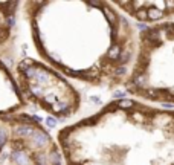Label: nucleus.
<instances>
[{"label": "nucleus", "instance_id": "7ed1b4c3", "mask_svg": "<svg viewBox=\"0 0 174 165\" xmlns=\"http://www.w3.org/2000/svg\"><path fill=\"white\" fill-rule=\"evenodd\" d=\"M23 34L22 2H0V61L11 70L23 49Z\"/></svg>", "mask_w": 174, "mask_h": 165}, {"label": "nucleus", "instance_id": "20e7f679", "mask_svg": "<svg viewBox=\"0 0 174 165\" xmlns=\"http://www.w3.org/2000/svg\"><path fill=\"white\" fill-rule=\"evenodd\" d=\"M27 112L26 104L17 89L12 70L0 61V116Z\"/></svg>", "mask_w": 174, "mask_h": 165}, {"label": "nucleus", "instance_id": "0eeeda50", "mask_svg": "<svg viewBox=\"0 0 174 165\" xmlns=\"http://www.w3.org/2000/svg\"><path fill=\"white\" fill-rule=\"evenodd\" d=\"M165 8H167L168 12H174V0H168V2H165Z\"/></svg>", "mask_w": 174, "mask_h": 165}, {"label": "nucleus", "instance_id": "6e6552de", "mask_svg": "<svg viewBox=\"0 0 174 165\" xmlns=\"http://www.w3.org/2000/svg\"><path fill=\"white\" fill-rule=\"evenodd\" d=\"M163 109H174V104L173 103H160Z\"/></svg>", "mask_w": 174, "mask_h": 165}, {"label": "nucleus", "instance_id": "f257e3e1", "mask_svg": "<svg viewBox=\"0 0 174 165\" xmlns=\"http://www.w3.org/2000/svg\"><path fill=\"white\" fill-rule=\"evenodd\" d=\"M22 17L35 57L79 90L125 82L133 29L112 2L25 0Z\"/></svg>", "mask_w": 174, "mask_h": 165}, {"label": "nucleus", "instance_id": "39448f33", "mask_svg": "<svg viewBox=\"0 0 174 165\" xmlns=\"http://www.w3.org/2000/svg\"><path fill=\"white\" fill-rule=\"evenodd\" d=\"M165 11H162V9H159V8H154L153 5L148 8V20H151V22H157V20H160V18H163L165 17Z\"/></svg>", "mask_w": 174, "mask_h": 165}, {"label": "nucleus", "instance_id": "f03ea898", "mask_svg": "<svg viewBox=\"0 0 174 165\" xmlns=\"http://www.w3.org/2000/svg\"><path fill=\"white\" fill-rule=\"evenodd\" d=\"M12 75L27 112L43 115L58 127L79 119L82 90L35 55L22 49Z\"/></svg>", "mask_w": 174, "mask_h": 165}, {"label": "nucleus", "instance_id": "423d86ee", "mask_svg": "<svg viewBox=\"0 0 174 165\" xmlns=\"http://www.w3.org/2000/svg\"><path fill=\"white\" fill-rule=\"evenodd\" d=\"M3 142H5V125H3V121H2V116H0V151H2Z\"/></svg>", "mask_w": 174, "mask_h": 165}]
</instances>
